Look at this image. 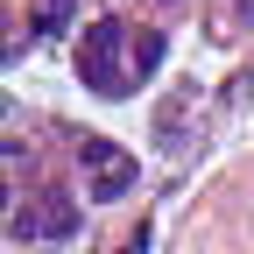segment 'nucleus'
I'll use <instances>...</instances> for the list:
<instances>
[{
  "label": "nucleus",
  "instance_id": "1",
  "mask_svg": "<svg viewBox=\"0 0 254 254\" xmlns=\"http://www.w3.org/2000/svg\"><path fill=\"white\" fill-rule=\"evenodd\" d=\"M120 50H127V28L120 21H99L85 36V50H78V78L99 92V99H120V85H127L120 78Z\"/></svg>",
  "mask_w": 254,
  "mask_h": 254
},
{
  "label": "nucleus",
  "instance_id": "2",
  "mask_svg": "<svg viewBox=\"0 0 254 254\" xmlns=\"http://www.w3.org/2000/svg\"><path fill=\"white\" fill-rule=\"evenodd\" d=\"M14 233H21V240H43V233H50V240H71V233H78V212L64 205V198H43L36 212H14Z\"/></svg>",
  "mask_w": 254,
  "mask_h": 254
},
{
  "label": "nucleus",
  "instance_id": "3",
  "mask_svg": "<svg viewBox=\"0 0 254 254\" xmlns=\"http://www.w3.org/2000/svg\"><path fill=\"white\" fill-rule=\"evenodd\" d=\"M127 190H134V163H127V155L99 163V177H92V198H99V205H113V198H127Z\"/></svg>",
  "mask_w": 254,
  "mask_h": 254
},
{
  "label": "nucleus",
  "instance_id": "4",
  "mask_svg": "<svg viewBox=\"0 0 254 254\" xmlns=\"http://www.w3.org/2000/svg\"><path fill=\"white\" fill-rule=\"evenodd\" d=\"M71 7H78V0H36V21H28V36H57V28L71 21Z\"/></svg>",
  "mask_w": 254,
  "mask_h": 254
},
{
  "label": "nucleus",
  "instance_id": "5",
  "mask_svg": "<svg viewBox=\"0 0 254 254\" xmlns=\"http://www.w3.org/2000/svg\"><path fill=\"white\" fill-rule=\"evenodd\" d=\"M163 64V36H134V78H148Z\"/></svg>",
  "mask_w": 254,
  "mask_h": 254
},
{
  "label": "nucleus",
  "instance_id": "6",
  "mask_svg": "<svg viewBox=\"0 0 254 254\" xmlns=\"http://www.w3.org/2000/svg\"><path fill=\"white\" fill-rule=\"evenodd\" d=\"M233 14H240V21H247V28H254V0H233Z\"/></svg>",
  "mask_w": 254,
  "mask_h": 254
}]
</instances>
